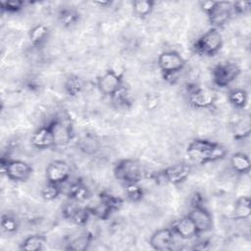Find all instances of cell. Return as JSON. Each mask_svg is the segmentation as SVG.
Segmentation results:
<instances>
[{
  "mask_svg": "<svg viewBox=\"0 0 251 251\" xmlns=\"http://www.w3.org/2000/svg\"><path fill=\"white\" fill-rule=\"evenodd\" d=\"M226 147L222 144L202 138L193 139L186 147L187 156L199 164L222 160L226 156Z\"/></svg>",
  "mask_w": 251,
  "mask_h": 251,
  "instance_id": "obj_1",
  "label": "cell"
},
{
  "mask_svg": "<svg viewBox=\"0 0 251 251\" xmlns=\"http://www.w3.org/2000/svg\"><path fill=\"white\" fill-rule=\"evenodd\" d=\"M223 35L218 28L211 27L192 44V50L199 56L213 57L223 47Z\"/></svg>",
  "mask_w": 251,
  "mask_h": 251,
  "instance_id": "obj_2",
  "label": "cell"
},
{
  "mask_svg": "<svg viewBox=\"0 0 251 251\" xmlns=\"http://www.w3.org/2000/svg\"><path fill=\"white\" fill-rule=\"evenodd\" d=\"M113 174L118 180L125 184L139 182L143 177L141 165L136 160L129 158L119 160L114 166Z\"/></svg>",
  "mask_w": 251,
  "mask_h": 251,
  "instance_id": "obj_3",
  "label": "cell"
},
{
  "mask_svg": "<svg viewBox=\"0 0 251 251\" xmlns=\"http://www.w3.org/2000/svg\"><path fill=\"white\" fill-rule=\"evenodd\" d=\"M241 70L239 66L230 61L219 62L212 69V79L215 85L220 88L229 86L240 75Z\"/></svg>",
  "mask_w": 251,
  "mask_h": 251,
  "instance_id": "obj_4",
  "label": "cell"
},
{
  "mask_svg": "<svg viewBox=\"0 0 251 251\" xmlns=\"http://www.w3.org/2000/svg\"><path fill=\"white\" fill-rule=\"evenodd\" d=\"M1 170L7 178L16 182L26 181L32 175V167L19 159H1Z\"/></svg>",
  "mask_w": 251,
  "mask_h": 251,
  "instance_id": "obj_5",
  "label": "cell"
},
{
  "mask_svg": "<svg viewBox=\"0 0 251 251\" xmlns=\"http://www.w3.org/2000/svg\"><path fill=\"white\" fill-rule=\"evenodd\" d=\"M157 64L164 78L169 79L183 70L185 60L178 52L175 50H168L162 52L158 56Z\"/></svg>",
  "mask_w": 251,
  "mask_h": 251,
  "instance_id": "obj_6",
  "label": "cell"
},
{
  "mask_svg": "<svg viewBox=\"0 0 251 251\" xmlns=\"http://www.w3.org/2000/svg\"><path fill=\"white\" fill-rule=\"evenodd\" d=\"M187 216L192 220L198 234L210 231L213 228V217L209 210L202 204L199 196H194L191 204V209Z\"/></svg>",
  "mask_w": 251,
  "mask_h": 251,
  "instance_id": "obj_7",
  "label": "cell"
},
{
  "mask_svg": "<svg viewBox=\"0 0 251 251\" xmlns=\"http://www.w3.org/2000/svg\"><path fill=\"white\" fill-rule=\"evenodd\" d=\"M188 103L195 109H209L216 101V94L213 90L200 86L197 83H190L186 87Z\"/></svg>",
  "mask_w": 251,
  "mask_h": 251,
  "instance_id": "obj_8",
  "label": "cell"
},
{
  "mask_svg": "<svg viewBox=\"0 0 251 251\" xmlns=\"http://www.w3.org/2000/svg\"><path fill=\"white\" fill-rule=\"evenodd\" d=\"M96 85L100 93L111 98L124 86L123 75L109 69L97 77Z\"/></svg>",
  "mask_w": 251,
  "mask_h": 251,
  "instance_id": "obj_9",
  "label": "cell"
},
{
  "mask_svg": "<svg viewBox=\"0 0 251 251\" xmlns=\"http://www.w3.org/2000/svg\"><path fill=\"white\" fill-rule=\"evenodd\" d=\"M191 173V167L186 163H176L171 165L157 173L156 178L165 183L179 184L187 179Z\"/></svg>",
  "mask_w": 251,
  "mask_h": 251,
  "instance_id": "obj_10",
  "label": "cell"
},
{
  "mask_svg": "<svg viewBox=\"0 0 251 251\" xmlns=\"http://www.w3.org/2000/svg\"><path fill=\"white\" fill-rule=\"evenodd\" d=\"M71 167L63 160L51 161L45 169V177L47 182L61 185L71 176Z\"/></svg>",
  "mask_w": 251,
  "mask_h": 251,
  "instance_id": "obj_11",
  "label": "cell"
},
{
  "mask_svg": "<svg viewBox=\"0 0 251 251\" xmlns=\"http://www.w3.org/2000/svg\"><path fill=\"white\" fill-rule=\"evenodd\" d=\"M55 147H64L72 140V126L70 123L62 120L61 118H55L50 122Z\"/></svg>",
  "mask_w": 251,
  "mask_h": 251,
  "instance_id": "obj_12",
  "label": "cell"
},
{
  "mask_svg": "<svg viewBox=\"0 0 251 251\" xmlns=\"http://www.w3.org/2000/svg\"><path fill=\"white\" fill-rule=\"evenodd\" d=\"M175 233L171 227H163L155 230L149 239L152 249L157 251L172 250L175 244Z\"/></svg>",
  "mask_w": 251,
  "mask_h": 251,
  "instance_id": "obj_13",
  "label": "cell"
},
{
  "mask_svg": "<svg viewBox=\"0 0 251 251\" xmlns=\"http://www.w3.org/2000/svg\"><path fill=\"white\" fill-rule=\"evenodd\" d=\"M30 142L31 145L36 149L43 150L55 147L54 136L49 122L33 131L30 137Z\"/></svg>",
  "mask_w": 251,
  "mask_h": 251,
  "instance_id": "obj_14",
  "label": "cell"
},
{
  "mask_svg": "<svg viewBox=\"0 0 251 251\" xmlns=\"http://www.w3.org/2000/svg\"><path fill=\"white\" fill-rule=\"evenodd\" d=\"M171 228L175 235H177L181 239H191L199 235L196 226L187 215L176 220L172 225Z\"/></svg>",
  "mask_w": 251,
  "mask_h": 251,
  "instance_id": "obj_15",
  "label": "cell"
},
{
  "mask_svg": "<svg viewBox=\"0 0 251 251\" xmlns=\"http://www.w3.org/2000/svg\"><path fill=\"white\" fill-rule=\"evenodd\" d=\"M231 15H232L231 3L219 2L214 12L210 16H208V20L212 27L219 29V27H222L223 25L227 24Z\"/></svg>",
  "mask_w": 251,
  "mask_h": 251,
  "instance_id": "obj_16",
  "label": "cell"
},
{
  "mask_svg": "<svg viewBox=\"0 0 251 251\" xmlns=\"http://www.w3.org/2000/svg\"><path fill=\"white\" fill-rule=\"evenodd\" d=\"M229 164L233 172L239 175H247L250 172V159L249 156L243 152H236L231 155Z\"/></svg>",
  "mask_w": 251,
  "mask_h": 251,
  "instance_id": "obj_17",
  "label": "cell"
},
{
  "mask_svg": "<svg viewBox=\"0 0 251 251\" xmlns=\"http://www.w3.org/2000/svg\"><path fill=\"white\" fill-rule=\"evenodd\" d=\"M90 195L91 193L89 188L84 184L82 180H78V179L70 185V188L68 191L69 199L74 200L77 203L86 201L87 199L90 198Z\"/></svg>",
  "mask_w": 251,
  "mask_h": 251,
  "instance_id": "obj_18",
  "label": "cell"
},
{
  "mask_svg": "<svg viewBox=\"0 0 251 251\" xmlns=\"http://www.w3.org/2000/svg\"><path fill=\"white\" fill-rule=\"evenodd\" d=\"M251 215V200L248 196H240L234 203L233 217L237 220H247Z\"/></svg>",
  "mask_w": 251,
  "mask_h": 251,
  "instance_id": "obj_19",
  "label": "cell"
},
{
  "mask_svg": "<svg viewBox=\"0 0 251 251\" xmlns=\"http://www.w3.org/2000/svg\"><path fill=\"white\" fill-rule=\"evenodd\" d=\"M84 87V81L76 75H69L64 82V89L71 97H75L81 93Z\"/></svg>",
  "mask_w": 251,
  "mask_h": 251,
  "instance_id": "obj_20",
  "label": "cell"
},
{
  "mask_svg": "<svg viewBox=\"0 0 251 251\" xmlns=\"http://www.w3.org/2000/svg\"><path fill=\"white\" fill-rule=\"evenodd\" d=\"M46 243V237L43 234H31L25 237L20 245L21 250L39 251Z\"/></svg>",
  "mask_w": 251,
  "mask_h": 251,
  "instance_id": "obj_21",
  "label": "cell"
},
{
  "mask_svg": "<svg viewBox=\"0 0 251 251\" xmlns=\"http://www.w3.org/2000/svg\"><path fill=\"white\" fill-rule=\"evenodd\" d=\"M49 33L48 27L43 24L33 25L28 31V38L33 46H40L45 42Z\"/></svg>",
  "mask_w": 251,
  "mask_h": 251,
  "instance_id": "obj_22",
  "label": "cell"
},
{
  "mask_svg": "<svg viewBox=\"0 0 251 251\" xmlns=\"http://www.w3.org/2000/svg\"><path fill=\"white\" fill-rule=\"evenodd\" d=\"M227 99L236 109H244L248 103V93L243 88H232L228 91Z\"/></svg>",
  "mask_w": 251,
  "mask_h": 251,
  "instance_id": "obj_23",
  "label": "cell"
},
{
  "mask_svg": "<svg viewBox=\"0 0 251 251\" xmlns=\"http://www.w3.org/2000/svg\"><path fill=\"white\" fill-rule=\"evenodd\" d=\"M155 4L152 0H135L132 2V10L138 18L144 19L152 13Z\"/></svg>",
  "mask_w": 251,
  "mask_h": 251,
  "instance_id": "obj_24",
  "label": "cell"
},
{
  "mask_svg": "<svg viewBox=\"0 0 251 251\" xmlns=\"http://www.w3.org/2000/svg\"><path fill=\"white\" fill-rule=\"evenodd\" d=\"M92 241V234L91 233H83L79 236L74 238L68 243L66 249L74 250V251H84L88 248Z\"/></svg>",
  "mask_w": 251,
  "mask_h": 251,
  "instance_id": "obj_25",
  "label": "cell"
},
{
  "mask_svg": "<svg viewBox=\"0 0 251 251\" xmlns=\"http://www.w3.org/2000/svg\"><path fill=\"white\" fill-rule=\"evenodd\" d=\"M59 20L65 26H72L79 20V13L73 8H63L59 13Z\"/></svg>",
  "mask_w": 251,
  "mask_h": 251,
  "instance_id": "obj_26",
  "label": "cell"
},
{
  "mask_svg": "<svg viewBox=\"0 0 251 251\" xmlns=\"http://www.w3.org/2000/svg\"><path fill=\"white\" fill-rule=\"evenodd\" d=\"M125 192L126 197L131 201V202H138L140 201L144 196V190L142 186L139 184V182H132V183H126L125 184Z\"/></svg>",
  "mask_w": 251,
  "mask_h": 251,
  "instance_id": "obj_27",
  "label": "cell"
},
{
  "mask_svg": "<svg viewBox=\"0 0 251 251\" xmlns=\"http://www.w3.org/2000/svg\"><path fill=\"white\" fill-rule=\"evenodd\" d=\"M1 228L7 233H15L19 229V221L12 214H3L1 217Z\"/></svg>",
  "mask_w": 251,
  "mask_h": 251,
  "instance_id": "obj_28",
  "label": "cell"
},
{
  "mask_svg": "<svg viewBox=\"0 0 251 251\" xmlns=\"http://www.w3.org/2000/svg\"><path fill=\"white\" fill-rule=\"evenodd\" d=\"M61 192H62L61 185L47 182L45 185H43V187L40 191V194L44 200L53 201L60 196Z\"/></svg>",
  "mask_w": 251,
  "mask_h": 251,
  "instance_id": "obj_29",
  "label": "cell"
},
{
  "mask_svg": "<svg viewBox=\"0 0 251 251\" xmlns=\"http://www.w3.org/2000/svg\"><path fill=\"white\" fill-rule=\"evenodd\" d=\"M110 99L113 101L114 104L117 105V107L120 108H129L131 106V99L125 86H123Z\"/></svg>",
  "mask_w": 251,
  "mask_h": 251,
  "instance_id": "obj_30",
  "label": "cell"
},
{
  "mask_svg": "<svg viewBox=\"0 0 251 251\" xmlns=\"http://www.w3.org/2000/svg\"><path fill=\"white\" fill-rule=\"evenodd\" d=\"M99 200L102 201L104 204H106L113 212L118 211L122 207L123 202H124L122 198L115 196L109 192H105V191L100 193Z\"/></svg>",
  "mask_w": 251,
  "mask_h": 251,
  "instance_id": "obj_31",
  "label": "cell"
},
{
  "mask_svg": "<svg viewBox=\"0 0 251 251\" xmlns=\"http://www.w3.org/2000/svg\"><path fill=\"white\" fill-rule=\"evenodd\" d=\"M90 215L91 213L89 211V208L78 206L75 211V213L70 218V221L76 226H84L87 223Z\"/></svg>",
  "mask_w": 251,
  "mask_h": 251,
  "instance_id": "obj_32",
  "label": "cell"
},
{
  "mask_svg": "<svg viewBox=\"0 0 251 251\" xmlns=\"http://www.w3.org/2000/svg\"><path fill=\"white\" fill-rule=\"evenodd\" d=\"M251 131V126H250V122L249 119H244L239 121L235 126L233 129V137L235 139H243L246 136L249 135Z\"/></svg>",
  "mask_w": 251,
  "mask_h": 251,
  "instance_id": "obj_33",
  "label": "cell"
},
{
  "mask_svg": "<svg viewBox=\"0 0 251 251\" xmlns=\"http://www.w3.org/2000/svg\"><path fill=\"white\" fill-rule=\"evenodd\" d=\"M25 5L24 1H1V10L9 13H16L21 11Z\"/></svg>",
  "mask_w": 251,
  "mask_h": 251,
  "instance_id": "obj_34",
  "label": "cell"
},
{
  "mask_svg": "<svg viewBox=\"0 0 251 251\" xmlns=\"http://www.w3.org/2000/svg\"><path fill=\"white\" fill-rule=\"evenodd\" d=\"M251 7V2H235V3H231V10H232V14H237V15H241V14H245L246 12H248L250 10Z\"/></svg>",
  "mask_w": 251,
  "mask_h": 251,
  "instance_id": "obj_35",
  "label": "cell"
},
{
  "mask_svg": "<svg viewBox=\"0 0 251 251\" xmlns=\"http://www.w3.org/2000/svg\"><path fill=\"white\" fill-rule=\"evenodd\" d=\"M218 1H201L199 2L201 10L208 16H210L218 6Z\"/></svg>",
  "mask_w": 251,
  "mask_h": 251,
  "instance_id": "obj_36",
  "label": "cell"
},
{
  "mask_svg": "<svg viewBox=\"0 0 251 251\" xmlns=\"http://www.w3.org/2000/svg\"><path fill=\"white\" fill-rule=\"evenodd\" d=\"M95 5H98L101 8H108L109 6L112 5L111 1H98V2H94Z\"/></svg>",
  "mask_w": 251,
  "mask_h": 251,
  "instance_id": "obj_37",
  "label": "cell"
}]
</instances>
